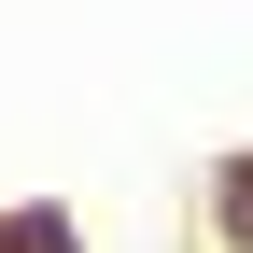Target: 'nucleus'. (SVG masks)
<instances>
[{"instance_id":"obj_1","label":"nucleus","mask_w":253,"mask_h":253,"mask_svg":"<svg viewBox=\"0 0 253 253\" xmlns=\"http://www.w3.org/2000/svg\"><path fill=\"white\" fill-rule=\"evenodd\" d=\"M0 253H71V211H42V197L0 211Z\"/></svg>"},{"instance_id":"obj_2","label":"nucleus","mask_w":253,"mask_h":253,"mask_svg":"<svg viewBox=\"0 0 253 253\" xmlns=\"http://www.w3.org/2000/svg\"><path fill=\"white\" fill-rule=\"evenodd\" d=\"M211 211H225V239H253V155L225 169V197H211Z\"/></svg>"}]
</instances>
